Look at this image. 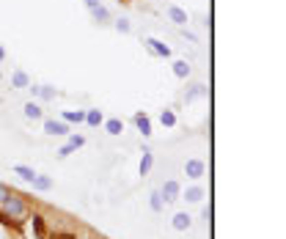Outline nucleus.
<instances>
[{
  "label": "nucleus",
  "mask_w": 286,
  "mask_h": 239,
  "mask_svg": "<svg viewBox=\"0 0 286 239\" xmlns=\"http://www.w3.org/2000/svg\"><path fill=\"white\" fill-rule=\"evenodd\" d=\"M0 206H3V215H6L8 220H22V217H28V201H25L22 195H17V192H11Z\"/></svg>",
  "instance_id": "nucleus-1"
},
{
  "label": "nucleus",
  "mask_w": 286,
  "mask_h": 239,
  "mask_svg": "<svg viewBox=\"0 0 286 239\" xmlns=\"http://www.w3.org/2000/svg\"><path fill=\"white\" fill-rule=\"evenodd\" d=\"M143 50H146L149 55H154V58H171V47H168L165 42H160V39L146 36L143 39Z\"/></svg>",
  "instance_id": "nucleus-2"
},
{
  "label": "nucleus",
  "mask_w": 286,
  "mask_h": 239,
  "mask_svg": "<svg viewBox=\"0 0 286 239\" xmlns=\"http://www.w3.org/2000/svg\"><path fill=\"white\" fill-rule=\"evenodd\" d=\"M42 124H44V132L47 135H53V138H66L69 135V124L66 121H61V119H42Z\"/></svg>",
  "instance_id": "nucleus-3"
},
{
  "label": "nucleus",
  "mask_w": 286,
  "mask_h": 239,
  "mask_svg": "<svg viewBox=\"0 0 286 239\" xmlns=\"http://www.w3.org/2000/svg\"><path fill=\"white\" fill-rule=\"evenodd\" d=\"M204 174H207V162H204V160L193 157V160H187V162H185V176H187V179L198 181Z\"/></svg>",
  "instance_id": "nucleus-4"
},
{
  "label": "nucleus",
  "mask_w": 286,
  "mask_h": 239,
  "mask_svg": "<svg viewBox=\"0 0 286 239\" xmlns=\"http://www.w3.org/2000/svg\"><path fill=\"white\" fill-rule=\"evenodd\" d=\"M160 195H162V201L165 203H176L179 198H182V184H179V181H165V184L160 187Z\"/></svg>",
  "instance_id": "nucleus-5"
},
{
  "label": "nucleus",
  "mask_w": 286,
  "mask_h": 239,
  "mask_svg": "<svg viewBox=\"0 0 286 239\" xmlns=\"http://www.w3.org/2000/svg\"><path fill=\"white\" fill-rule=\"evenodd\" d=\"M132 124L138 126V132H141L143 138H151V119L146 113H135L132 116Z\"/></svg>",
  "instance_id": "nucleus-6"
},
{
  "label": "nucleus",
  "mask_w": 286,
  "mask_h": 239,
  "mask_svg": "<svg viewBox=\"0 0 286 239\" xmlns=\"http://www.w3.org/2000/svg\"><path fill=\"white\" fill-rule=\"evenodd\" d=\"M168 19H171L176 28H185L187 22H190V17H187L185 8H179V6H168Z\"/></svg>",
  "instance_id": "nucleus-7"
},
{
  "label": "nucleus",
  "mask_w": 286,
  "mask_h": 239,
  "mask_svg": "<svg viewBox=\"0 0 286 239\" xmlns=\"http://www.w3.org/2000/svg\"><path fill=\"white\" fill-rule=\"evenodd\" d=\"M204 96H209V88L204 83H193V85H187V91H185V102H196V99H204Z\"/></svg>",
  "instance_id": "nucleus-8"
},
{
  "label": "nucleus",
  "mask_w": 286,
  "mask_h": 239,
  "mask_svg": "<svg viewBox=\"0 0 286 239\" xmlns=\"http://www.w3.org/2000/svg\"><path fill=\"white\" fill-rule=\"evenodd\" d=\"M30 184H33L36 192H50L55 187V181H53V176H47V174H36Z\"/></svg>",
  "instance_id": "nucleus-9"
},
{
  "label": "nucleus",
  "mask_w": 286,
  "mask_h": 239,
  "mask_svg": "<svg viewBox=\"0 0 286 239\" xmlns=\"http://www.w3.org/2000/svg\"><path fill=\"white\" fill-rule=\"evenodd\" d=\"M28 91H30L33 96H39L42 102H53V99H55V88H53V85H33V83H30Z\"/></svg>",
  "instance_id": "nucleus-10"
},
{
  "label": "nucleus",
  "mask_w": 286,
  "mask_h": 239,
  "mask_svg": "<svg viewBox=\"0 0 286 239\" xmlns=\"http://www.w3.org/2000/svg\"><path fill=\"white\" fill-rule=\"evenodd\" d=\"M171 226H173V231H190V228H193V217L187 215V212H176L173 220H171Z\"/></svg>",
  "instance_id": "nucleus-11"
},
{
  "label": "nucleus",
  "mask_w": 286,
  "mask_h": 239,
  "mask_svg": "<svg viewBox=\"0 0 286 239\" xmlns=\"http://www.w3.org/2000/svg\"><path fill=\"white\" fill-rule=\"evenodd\" d=\"M151 165H154V154H151V149L146 146V149H143V157H141V165H138V174L146 179V176L151 174Z\"/></svg>",
  "instance_id": "nucleus-12"
},
{
  "label": "nucleus",
  "mask_w": 286,
  "mask_h": 239,
  "mask_svg": "<svg viewBox=\"0 0 286 239\" xmlns=\"http://www.w3.org/2000/svg\"><path fill=\"white\" fill-rule=\"evenodd\" d=\"M204 195H207V192H204V187H201V184H190L185 192H182V198H185L187 203H201V201H204Z\"/></svg>",
  "instance_id": "nucleus-13"
},
{
  "label": "nucleus",
  "mask_w": 286,
  "mask_h": 239,
  "mask_svg": "<svg viewBox=\"0 0 286 239\" xmlns=\"http://www.w3.org/2000/svg\"><path fill=\"white\" fill-rule=\"evenodd\" d=\"M22 113H25V119H30V121H42V119H44L42 105H36V102H25Z\"/></svg>",
  "instance_id": "nucleus-14"
},
{
  "label": "nucleus",
  "mask_w": 286,
  "mask_h": 239,
  "mask_svg": "<svg viewBox=\"0 0 286 239\" xmlns=\"http://www.w3.org/2000/svg\"><path fill=\"white\" fill-rule=\"evenodd\" d=\"M30 85V77H28V72H25V69H14L11 72V88H28Z\"/></svg>",
  "instance_id": "nucleus-15"
},
{
  "label": "nucleus",
  "mask_w": 286,
  "mask_h": 239,
  "mask_svg": "<svg viewBox=\"0 0 286 239\" xmlns=\"http://www.w3.org/2000/svg\"><path fill=\"white\" fill-rule=\"evenodd\" d=\"M61 121H66V124H85V110H64Z\"/></svg>",
  "instance_id": "nucleus-16"
},
{
  "label": "nucleus",
  "mask_w": 286,
  "mask_h": 239,
  "mask_svg": "<svg viewBox=\"0 0 286 239\" xmlns=\"http://www.w3.org/2000/svg\"><path fill=\"white\" fill-rule=\"evenodd\" d=\"M102 121H105V113H102L99 108H88V110H85V124H88V126H94V129H96V126H102Z\"/></svg>",
  "instance_id": "nucleus-17"
},
{
  "label": "nucleus",
  "mask_w": 286,
  "mask_h": 239,
  "mask_svg": "<svg viewBox=\"0 0 286 239\" xmlns=\"http://www.w3.org/2000/svg\"><path fill=\"white\" fill-rule=\"evenodd\" d=\"M193 74V66L187 63V60H173V77L179 80H187Z\"/></svg>",
  "instance_id": "nucleus-18"
},
{
  "label": "nucleus",
  "mask_w": 286,
  "mask_h": 239,
  "mask_svg": "<svg viewBox=\"0 0 286 239\" xmlns=\"http://www.w3.org/2000/svg\"><path fill=\"white\" fill-rule=\"evenodd\" d=\"M102 126H105V132H107V135H113V138L124 132V121H121V119H105V121H102Z\"/></svg>",
  "instance_id": "nucleus-19"
},
{
  "label": "nucleus",
  "mask_w": 286,
  "mask_h": 239,
  "mask_svg": "<svg viewBox=\"0 0 286 239\" xmlns=\"http://www.w3.org/2000/svg\"><path fill=\"white\" fill-rule=\"evenodd\" d=\"M91 17H94V22H96V25H110V22H113V17H110V11H107L105 6L91 8Z\"/></svg>",
  "instance_id": "nucleus-20"
},
{
  "label": "nucleus",
  "mask_w": 286,
  "mask_h": 239,
  "mask_svg": "<svg viewBox=\"0 0 286 239\" xmlns=\"http://www.w3.org/2000/svg\"><path fill=\"white\" fill-rule=\"evenodd\" d=\"M149 206H151V212H154V215H160V212L165 209V201H162L160 190H154V192L149 195Z\"/></svg>",
  "instance_id": "nucleus-21"
},
{
  "label": "nucleus",
  "mask_w": 286,
  "mask_h": 239,
  "mask_svg": "<svg viewBox=\"0 0 286 239\" xmlns=\"http://www.w3.org/2000/svg\"><path fill=\"white\" fill-rule=\"evenodd\" d=\"M11 171L19 176V179H25V181H33V176H36V171H33V168H28V165H14Z\"/></svg>",
  "instance_id": "nucleus-22"
},
{
  "label": "nucleus",
  "mask_w": 286,
  "mask_h": 239,
  "mask_svg": "<svg viewBox=\"0 0 286 239\" xmlns=\"http://www.w3.org/2000/svg\"><path fill=\"white\" fill-rule=\"evenodd\" d=\"M160 124L168 126V129H171V126H176V113H173L171 108H165V110L160 113Z\"/></svg>",
  "instance_id": "nucleus-23"
},
{
  "label": "nucleus",
  "mask_w": 286,
  "mask_h": 239,
  "mask_svg": "<svg viewBox=\"0 0 286 239\" xmlns=\"http://www.w3.org/2000/svg\"><path fill=\"white\" fill-rule=\"evenodd\" d=\"M66 138H69V146H72L74 151H77V149H83V146H85V138H83V135H77V132H69Z\"/></svg>",
  "instance_id": "nucleus-24"
},
{
  "label": "nucleus",
  "mask_w": 286,
  "mask_h": 239,
  "mask_svg": "<svg viewBox=\"0 0 286 239\" xmlns=\"http://www.w3.org/2000/svg\"><path fill=\"white\" fill-rule=\"evenodd\" d=\"M113 28L119 30V33H132V22H130L127 17H119V19L113 22Z\"/></svg>",
  "instance_id": "nucleus-25"
},
{
  "label": "nucleus",
  "mask_w": 286,
  "mask_h": 239,
  "mask_svg": "<svg viewBox=\"0 0 286 239\" xmlns=\"http://www.w3.org/2000/svg\"><path fill=\"white\" fill-rule=\"evenodd\" d=\"M72 151H74V149H72V146H69V143H66V146H61V149H58V151H55V157H58V160H66V157H69V154H72Z\"/></svg>",
  "instance_id": "nucleus-26"
},
{
  "label": "nucleus",
  "mask_w": 286,
  "mask_h": 239,
  "mask_svg": "<svg viewBox=\"0 0 286 239\" xmlns=\"http://www.w3.org/2000/svg\"><path fill=\"white\" fill-rule=\"evenodd\" d=\"M182 36H185L187 42H193V44L198 42V36H196V33H193V30H187V28H182Z\"/></svg>",
  "instance_id": "nucleus-27"
},
{
  "label": "nucleus",
  "mask_w": 286,
  "mask_h": 239,
  "mask_svg": "<svg viewBox=\"0 0 286 239\" xmlns=\"http://www.w3.org/2000/svg\"><path fill=\"white\" fill-rule=\"evenodd\" d=\"M8 195H11V190H8V187H6V184H0V203L6 201V198H8Z\"/></svg>",
  "instance_id": "nucleus-28"
},
{
  "label": "nucleus",
  "mask_w": 286,
  "mask_h": 239,
  "mask_svg": "<svg viewBox=\"0 0 286 239\" xmlns=\"http://www.w3.org/2000/svg\"><path fill=\"white\" fill-rule=\"evenodd\" d=\"M201 217H204V223H209V220H212V206H204Z\"/></svg>",
  "instance_id": "nucleus-29"
},
{
  "label": "nucleus",
  "mask_w": 286,
  "mask_h": 239,
  "mask_svg": "<svg viewBox=\"0 0 286 239\" xmlns=\"http://www.w3.org/2000/svg\"><path fill=\"white\" fill-rule=\"evenodd\" d=\"M83 3H85V8H88V11H91V8H96V6H102V0H83Z\"/></svg>",
  "instance_id": "nucleus-30"
},
{
  "label": "nucleus",
  "mask_w": 286,
  "mask_h": 239,
  "mask_svg": "<svg viewBox=\"0 0 286 239\" xmlns=\"http://www.w3.org/2000/svg\"><path fill=\"white\" fill-rule=\"evenodd\" d=\"M3 60H6V47L0 44V63H3Z\"/></svg>",
  "instance_id": "nucleus-31"
}]
</instances>
